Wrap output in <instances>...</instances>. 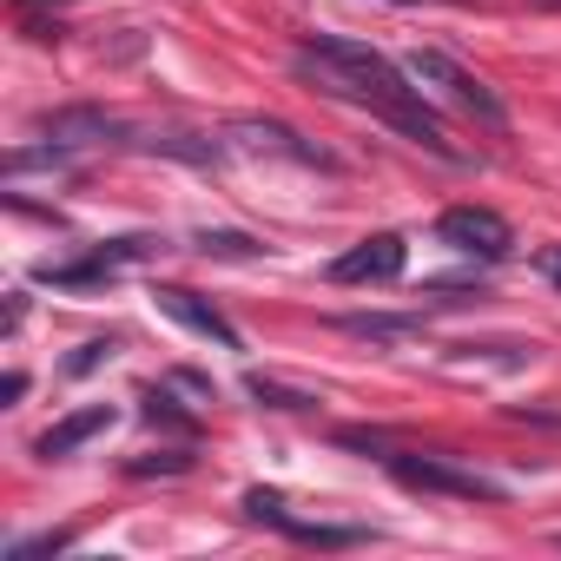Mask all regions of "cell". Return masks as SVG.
Returning a JSON list of instances; mask_svg holds the SVG:
<instances>
[{"label": "cell", "instance_id": "obj_13", "mask_svg": "<svg viewBox=\"0 0 561 561\" xmlns=\"http://www.w3.org/2000/svg\"><path fill=\"white\" fill-rule=\"evenodd\" d=\"M73 548V528H47V535H27V541H8L0 561H34V554H67Z\"/></svg>", "mask_w": 561, "mask_h": 561}, {"label": "cell", "instance_id": "obj_4", "mask_svg": "<svg viewBox=\"0 0 561 561\" xmlns=\"http://www.w3.org/2000/svg\"><path fill=\"white\" fill-rule=\"evenodd\" d=\"M436 238H443L449 251H462V257H482V264H495V257H508V251H515L508 218H502V211H489V205H449V211L436 218Z\"/></svg>", "mask_w": 561, "mask_h": 561}, {"label": "cell", "instance_id": "obj_15", "mask_svg": "<svg viewBox=\"0 0 561 561\" xmlns=\"http://www.w3.org/2000/svg\"><path fill=\"white\" fill-rule=\"evenodd\" d=\"M185 469H192L185 449H159V456H133L126 462V476H185Z\"/></svg>", "mask_w": 561, "mask_h": 561}, {"label": "cell", "instance_id": "obj_16", "mask_svg": "<svg viewBox=\"0 0 561 561\" xmlns=\"http://www.w3.org/2000/svg\"><path fill=\"white\" fill-rule=\"evenodd\" d=\"M251 397H257V403H271V410H311V403H318V397H305V390L271 383V377H251Z\"/></svg>", "mask_w": 561, "mask_h": 561}, {"label": "cell", "instance_id": "obj_19", "mask_svg": "<svg viewBox=\"0 0 561 561\" xmlns=\"http://www.w3.org/2000/svg\"><path fill=\"white\" fill-rule=\"evenodd\" d=\"M535 264H541V277H548V285L561 291V244H541V257H535Z\"/></svg>", "mask_w": 561, "mask_h": 561}, {"label": "cell", "instance_id": "obj_7", "mask_svg": "<svg viewBox=\"0 0 561 561\" xmlns=\"http://www.w3.org/2000/svg\"><path fill=\"white\" fill-rule=\"evenodd\" d=\"M244 515H251V522H271V528H285V535H291V541H305V548H357V541H370L364 528L298 522V515L285 508V495H277V489H244Z\"/></svg>", "mask_w": 561, "mask_h": 561}, {"label": "cell", "instance_id": "obj_3", "mask_svg": "<svg viewBox=\"0 0 561 561\" xmlns=\"http://www.w3.org/2000/svg\"><path fill=\"white\" fill-rule=\"evenodd\" d=\"M383 469H390L403 489H416V495H449V502H502V489H495L489 476H476V469H462V462H443V456H410V449H390V456H383Z\"/></svg>", "mask_w": 561, "mask_h": 561}, {"label": "cell", "instance_id": "obj_10", "mask_svg": "<svg viewBox=\"0 0 561 561\" xmlns=\"http://www.w3.org/2000/svg\"><path fill=\"white\" fill-rule=\"evenodd\" d=\"M113 423H119V410H113V403H87V410L60 416V423H54V430H47V436H41L34 449H41L47 462H67V456H80V449H87L93 436H106Z\"/></svg>", "mask_w": 561, "mask_h": 561}, {"label": "cell", "instance_id": "obj_5", "mask_svg": "<svg viewBox=\"0 0 561 561\" xmlns=\"http://www.w3.org/2000/svg\"><path fill=\"white\" fill-rule=\"evenodd\" d=\"M152 251H165V238H113V244H100V251H87L73 264H47L41 277H47V285H60V291H87V285H106V277L146 264Z\"/></svg>", "mask_w": 561, "mask_h": 561}, {"label": "cell", "instance_id": "obj_17", "mask_svg": "<svg viewBox=\"0 0 561 561\" xmlns=\"http://www.w3.org/2000/svg\"><path fill=\"white\" fill-rule=\"evenodd\" d=\"M146 416H152V423H172L179 436H192V416L172 403V390H146Z\"/></svg>", "mask_w": 561, "mask_h": 561}, {"label": "cell", "instance_id": "obj_2", "mask_svg": "<svg viewBox=\"0 0 561 561\" xmlns=\"http://www.w3.org/2000/svg\"><path fill=\"white\" fill-rule=\"evenodd\" d=\"M403 73L423 87V93H436V100H449L456 113H469V119H482V126H508V106L495 100V87H482L462 60H449L443 47H416L410 60H403Z\"/></svg>", "mask_w": 561, "mask_h": 561}, {"label": "cell", "instance_id": "obj_18", "mask_svg": "<svg viewBox=\"0 0 561 561\" xmlns=\"http://www.w3.org/2000/svg\"><path fill=\"white\" fill-rule=\"evenodd\" d=\"M106 357H113V337H93V344H80V357H73L67 370H73V377H87V370H100Z\"/></svg>", "mask_w": 561, "mask_h": 561}, {"label": "cell", "instance_id": "obj_20", "mask_svg": "<svg viewBox=\"0 0 561 561\" xmlns=\"http://www.w3.org/2000/svg\"><path fill=\"white\" fill-rule=\"evenodd\" d=\"M0 397H8V403H21V397H27V370H8V383H0Z\"/></svg>", "mask_w": 561, "mask_h": 561}, {"label": "cell", "instance_id": "obj_6", "mask_svg": "<svg viewBox=\"0 0 561 561\" xmlns=\"http://www.w3.org/2000/svg\"><path fill=\"white\" fill-rule=\"evenodd\" d=\"M403 264H410V244L397 231H370L331 264V285H397Z\"/></svg>", "mask_w": 561, "mask_h": 561}, {"label": "cell", "instance_id": "obj_8", "mask_svg": "<svg viewBox=\"0 0 561 561\" xmlns=\"http://www.w3.org/2000/svg\"><path fill=\"white\" fill-rule=\"evenodd\" d=\"M34 133H41V146L87 152V146H106V139H119L126 126H119L106 106H54V113H41V119H34Z\"/></svg>", "mask_w": 561, "mask_h": 561}, {"label": "cell", "instance_id": "obj_9", "mask_svg": "<svg viewBox=\"0 0 561 561\" xmlns=\"http://www.w3.org/2000/svg\"><path fill=\"white\" fill-rule=\"evenodd\" d=\"M152 305H159L172 324H185V331L211 337L218 351H238V331H231V324H225V311H218V305H205L198 291H185V285H159V291H152Z\"/></svg>", "mask_w": 561, "mask_h": 561}, {"label": "cell", "instance_id": "obj_23", "mask_svg": "<svg viewBox=\"0 0 561 561\" xmlns=\"http://www.w3.org/2000/svg\"><path fill=\"white\" fill-rule=\"evenodd\" d=\"M554 548H561V535H554Z\"/></svg>", "mask_w": 561, "mask_h": 561}, {"label": "cell", "instance_id": "obj_21", "mask_svg": "<svg viewBox=\"0 0 561 561\" xmlns=\"http://www.w3.org/2000/svg\"><path fill=\"white\" fill-rule=\"evenodd\" d=\"M390 8H416V0H390Z\"/></svg>", "mask_w": 561, "mask_h": 561}, {"label": "cell", "instance_id": "obj_12", "mask_svg": "<svg viewBox=\"0 0 561 561\" xmlns=\"http://www.w3.org/2000/svg\"><path fill=\"white\" fill-rule=\"evenodd\" d=\"M351 337H370V344H403L416 337V318H337Z\"/></svg>", "mask_w": 561, "mask_h": 561}, {"label": "cell", "instance_id": "obj_11", "mask_svg": "<svg viewBox=\"0 0 561 561\" xmlns=\"http://www.w3.org/2000/svg\"><path fill=\"white\" fill-rule=\"evenodd\" d=\"M231 146L238 152H277V159H298V165H331L318 146H305L291 126H277V119H238L231 126Z\"/></svg>", "mask_w": 561, "mask_h": 561}, {"label": "cell", "instance_id": "obj_1", "mask_svg": "<svg viewBox=\"0 0 561 561\" xmlns=\"http://www.w3.org/2000/svg\"><path fill=\"white\" fill-rule=\"evenodd\" d=\"M298 73L305 80H318V93H331V100H351V106H370L377 119H390L403 139H416V146H430L436 159H462L456 146H449V133H443V119L423 106V87L397 67V60H383L377 47H364V41H331V34H318V41H298Z\"/></svg>", "mask_w": 561, "mask_h": 561}, {"label": "cell", "instance_id": "obj_22", "mask_svg": "<svg viewBox=\"0 0 561 561\" xmlns=\"http://www.w3.org/2000/svg\"><path fill=\"white\" fill-rule=\"evenodd\" d=\"M541 8H561V0H541Z\"/></svg>", "mask_w": 561, "mask_h": 561}, {"label": "cell", "instance_id": "obj_14", "mask_svg": "<svg viewBox=\"0 0 561 561\" xmlns=\"http://www.w3.org/2000/svg\"><path fill=\"white\" fill-rule=\"evenodd\" d=\"M198 251H205V257H257L264 244L244 238V231H198Z\"/></svg>", "mask_w": 561, "mask_h": 561}]
</instances>
